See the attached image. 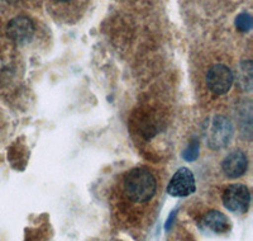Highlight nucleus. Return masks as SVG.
<instances>
[{
  "label": "nucleus",
  "mask_w": 253,
  "mask_h": 241,
  "mask_svg": "<svg viewBox=\"0 0 253 241\" xmlns=\"http://www.w3.org/2000/svg\"><path fill=\"white\" fill-rule=\"evenodd\" d=\"M123 193L133 203H146L157 192V181L153 173L147 168H134L126 172L122 181Z\"/></svg>",
  "instance_id": "obj_1"
},
{
  "label": "nucleus",
  "mask_w": 253,
  "mask_h": 241,
  "mask_svg": "<svg viewBox=\"0 0 253 241\" xmlns=\"http://www.w3.org/2000/svg\"><path fill=\"white\" fill-rule=\"evenodd\" d=\"M221 201L225 208L230 212H247L251 204L250 189L245 184H232L224 189Z\"/></svg>",
  "instance_id": "obj_2"
},
{
  "label": "nucleus",
  "mask_w": 253,
  "mask_h": 241,
  "mask_svg": "<svg viewBox=\"0 0 253 241\" xmlns=\"http://www.w3.org/2000/svg\"><path fill=\"white\" fill-rule=\"evenodd\" d=\"M234 76L233 72L227 65L215 63L208 70L207 85L211 93L216 95H223L232 88Z\"/></svg>",
  "instance_id": "obj_3"
},
{
  "label": "nucleus",
  "mask_w": 253,
  "mask_h": 241,
  "mask_svg": "<svg viewBox=\"0 0 253 241\" xmlns=\"http://www.w3.org/2000/svg\"><path fill=\"white\" fill-rule=\"evenodd\" d=\"M232 136H233V127L229 120L220 116L214 117L207 131V140L209 146L215 150L225 147L229 144Z\"/></svg>",
  "instance_id": "obj_4"
},
{
  "label": "nucleus",
  "mask_w": 253,
  "mask_h": 241,
  "mask_svg": "<svg viewBox=\"0 0 253 241\" xmlns=\"http://www.w3.org/2000/svg\"><path fill=\"white\" fill-rule=\"evenodd\" d=\"M167 192L172 197H186L195 192V178L187 168H181L175 173L167 185Z\"/></svg>",
  "instance_id": "obj_5"
},
{
  "label": "nucleus",
  "mask_w": 253,
  "mask_h": 241,
  "mask_svg": "<svg viewBox=\"0 0 253 241\" xmlns=\"http://www.w3.org/2000/svg\"><path fill=\"white\" fill-rule=\"evenodd\" d=\"M35 33V27L32 20L27 17H17L9 22L6 27V35L17 43L28 42Z\"/></svg>",
  "instance_id": "obj_6"
},
{
  "label": "nucleus",
  "mask_w": 253,
  "mask_h": 241,
  "mask_svg": "<svg viewBox=\"0 0 253 241\" xmlns=\"http://www.w3.org/2000/svg\"><path fill=\"white\" fill-rule=\"evenodd\" d=\"M247 165L248 161L245 152L237 150V151H232L225 156L223 163H221V169L228 178L234 179L245 174Z\"/></svg>",
  "instance_id": "obj_7"
},
{
  "label": "nucleus",
  "mask_w": 253,
  "mask_h": 241,
  "mask_svg": "<svg viewBox=\"0 0 253 241\" xmlns=\"http://www.w3.org/2000/svg\"><path fill=\"white\" fill-rule=\"evenodd\" d=\"M200 226L203 230H207L209 233L214 234L227 233L230 229L229 220L227 218V216L219 211H209L208 213H205L202 218Z\"/></svg>",
  "instance_id": "obj_8"
},
{
  "label": "nucleus",
  "mask_w": 253,
  "mask_h": 241,
  "mask_svg": "<svg viewBox=\"0 0 253 241\" xmlns=\"http://www.w3.org/2000/svg\"><path fill=\"white\" fill-rule=\"evenodd\" d=\"M236 27L241 32H248L252 28V17L248 13H242L236 18Z\"/></svg>",
  "instance_id": "obj_9"
},
{
  "label": "nucleus",
  "mask_w": 253,
  "mask_h": 241,
  "mask_svg": "<svg viewBox=\"0 0 253 241\" xmlns=\"http://www.w3.org/2000/svg\"><path fill=\"white\" fill-rule=\"evenodd\" d=\"M53 1H56V3H67L70 0H53Z\"/></svg>",
  "instance_id": "obj_10"
}]
</instances>
